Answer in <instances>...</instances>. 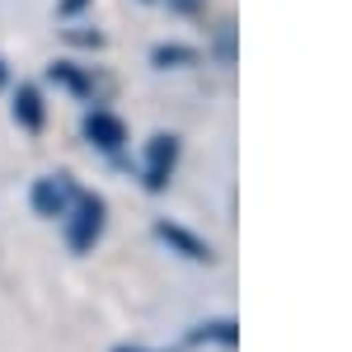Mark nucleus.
<instances>
[{"label": "nucleus", "instance_id": "f257e3e1", "mask_svg": "<svg viewBox=\"0 0 352 352\" xmlns=\"http://www.w3.org/2000/svg\"><path fill=\"white\" fill-rule=\"evenodd\" d=\"M104 226H109V207H104V197L99 192H76V202H71V212L61 217V230H66V244L76 249V254H89L99 235H104Z\"/></svg>", "mask_w": 352, "mask_h": 352}, {"label": "nucleus", "instance_id": "f03ea898", "mask_svg": "<svg viewBox=\"0 0 352 352\" xmlns=\"http://www.w3.org/2000/svg\"><path fill=\"white\" fill-rule=\"evenodd\" d=\"M174 164H179V136L155 132L146 141V160H141V184L151 192H164L174 179Z\"/></svg>", "mask_w": 352, "mask_h": 352}, {"label": "nucleus", "instance_id": "7ed1b4c3", "mask_svg": "<svg viewBox=\"0 0 352 352\" xmlns=\"http://www.w3.org/2000/svg\"><path fill=\"white\" fill-rule=\"evenodd\" d=\"M76 179L71 174H43L38 184H33V192H28V202H33V212L47 221H61L66 212H71V202H76Z\"/></svg>", "mask_w": 352, "mask_h": 352}, {"label": "nucleus", "instance_id": "20e7f679", "mask_svg": "<svg viewBox=\"0 0 352 352\" xmlns=\"http://www.w3.org/2000/svg\"><path fill=\"white\" fill-rule=\"evenodd\" d=\"M155 240L169 244L179 258H188V263H217V249L207 240H197L192 230H184V226H174V221H155Z\"/></svg>", "mask_w": 352, "mask_h": 352}, {"label": "nucleus", "instance_id": "39448f33", "mask_svg": "<svg viewBox=\"0 0 352 352\" xmlns=\"http://www.w3.org/2000/svg\"><path fill=\"white\" fill-rule=\"evenodd\" d=\"M80 132H85V141H89V146H99L104 155H118V151L127 146V127H122L113 113H104V109H89V113H85Z\"/></svg>", "mask_w": 352, "mask_h": 352}, {"label": "nucleus", "instance_id": "423d86ee", "mask_svg": "<svg viewBox=\"0 0 352 352\" xmlns=\"http://www.w3.org/2000/svg\"><path fill=\"white\" fill-rule=\"evenodd\" d=\"M192 348H202V343H221V348H235L240 343V324L235 320H202V324L188 333Z\"/></svg>", "mask_w": 352, "mask_h": 352}, {"label": "nucleus", "instance_id": "0eeeda50", "mask_svg": "<svg viewBox=\"0 0 352 352\" xmlns=\"http://www.w3.org/2000/svg\"><path fill=\"white\" fill-rule=\"evenodd\" d=\"M14 122H19L24 132H38V127H43V94H38L33 85H19V89H14Z\"/></svg>", "mask_w": 352, "mask_h": 352}, {"label": "nucleus", "instance_id": "6e6552de", "mask_svg": "<svg viewBox=\"0 0 352 352\" xmlns=\"http://www.w3.org/2000/svg\"><path fill=\"white\" fill-rule=\"evenodd\" d=\"M56 85H66V89H76V94H85V99H94V80L85 76V71H76L71 61H56L52 71H47Z\"/></svg>", "mask_w": 352, "mask_h": 352}, {"label": "nucleus", "instance_id": "1a4fd4ad", "mask_svg": "<svg viewBox=\"0 0 352 352\" xmlns=\"http://www.w3.org/2000/svg\"><path fill=\"white\" fill-rule=\"evenodd\" d=\"M151 61L169 71V66H192V61H197V52H192V47H179V43H160V47L151 52Z\"/></svg>", "mask_w": 352, "mask_h": 352}, {"label": "nucleus", "instance_id": "9d476101", "mask_svg": "<svg viewBox=\"0 0 352 352\" xmlns=\"http://www.w3.org/2000/svg\"><path fill=\"white\" fill-rule=\"evenodd\" d=\"M169 5H174V10H184V14H192V10H197L202 0H169Z\"/></svg>", "mask_w": 352, "mask_h": 352}, {"label": "nucleus", "instance_id": "9b49d317", "mask_svg": "<svg viewBox=\"0 0 352 352\" xmlns=\"http://www.w3.org/2000/svg\"><path fill=\"white\" fill-rule=\"evenodd\" d=\"M80 5H85V0H61V14H76Z\"/></svg>", "mask_w": 352, "mask_h": 352}, {"label": "nucleus", "instance_id": "f8f14e48", "mask_svg": "<svg viewBox=\"0 0 352 352\" xmlns=\"http://www.w3.org/2000/svg\"><path fill=\"white\" fill-rule=\"evenodd\" d=\"M113 352H146V348H113Z\"/></svg>", "mask_w": 352, "mask_h": 352}]
</instances>
